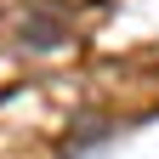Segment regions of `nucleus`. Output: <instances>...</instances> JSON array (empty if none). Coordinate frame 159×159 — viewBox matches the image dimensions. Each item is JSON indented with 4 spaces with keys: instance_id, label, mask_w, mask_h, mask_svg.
I'll return each mask as SVG.
<instances>
[{
    "instance_id": "nucleus-1",
    "label": "nucleus",
    "mask_w": 159,
    "mask_h": 159,
    "mask_svg": "<svg viewBox=\"0 0 159 159\" xmlns=\"http://www.w3.org/2000/svg\"><path fill=\"white\" fill-rule=\"evenodd\" d=\"M23 40H29V46H63V40H68L63 11H46V6L29 11V17H23Z\"/></svg>"
},
{
    "instance_id": "nucleus-2",
    "label": "nucleus",
    "mask_w": 159,
    "mask_h": 159,
    "mask_svg": "<svg viewBox=\"0 0 159 159\" xmlns=\"http://www.w3.org/2000/svg\"><path fill=\"white\" fill-rule=\"evenodd\" d=\"M102 136H108V125H102V119H85V125H80V131H68V153H80V148H91V142H102Z\"/></svg>"
}]
</instances>
